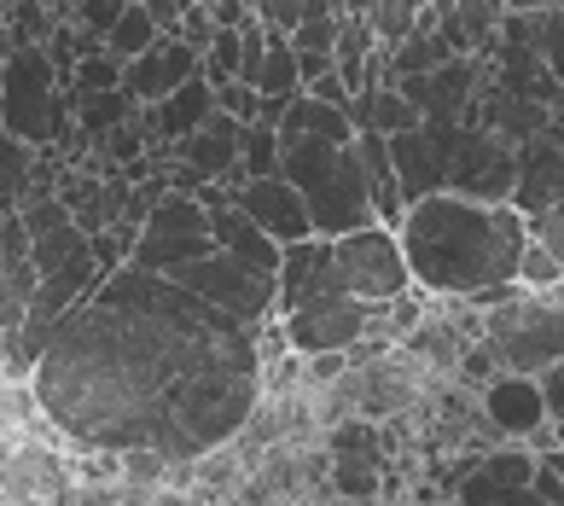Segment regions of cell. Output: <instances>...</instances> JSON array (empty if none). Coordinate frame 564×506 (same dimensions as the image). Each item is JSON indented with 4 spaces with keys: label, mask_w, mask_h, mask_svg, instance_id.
Returning <instances> with one entry per match:
<instances>
[{
    "label": "cell",
    "mask_w": 564,
    "mask_h": 506,
    "mask_svg": "<svg viewBox=\"0 0 564 506\" xmlns=\"http://www.w3.org/2000/svg\"><path fill=\"white\" fill-rule=\"evenodd\" d=\"M395 245L408 257V273L420 291L436 298H477L489 286H518V262L530 245V222L512 204H471L454 193H436L413 204Z\"/></svg>",
    "instance_id": "1"
},
{
    "label": "cell",
    "mask_w": 564,
    "mask_h": 506,
    "mask_svg": "<svg viewBox=\"0 0 564 506\" xmlns=\"http://www.w3.org/2000/svg\"><path fill=\"white\" fill-rule=\"evenodd\" d=\"M280 175L291 181V193L303 198L315 239H344L372 227V198L361 181V158L349 146H326V140H297L280 152Z\"/></svg>",
    "instance_id": "2"
},
{
    "label": "cell",
    "mask_w": 564,
    "mask_h": 506,
    "mask_svg": "<svg viewBox=\"0 0 564 506\" xmlns=\"http://www.w3.org/2000/svg\"><path fill=\"white\" fill-rule=\"evenodd\" d=\"M484 344L500 362V373L541 378L553 362H564V309L535 298V291H518L512 303L484 314Z\"/></svg>",
    "instance_id": "3"
},
{
    "label": "cell",
    "mask_w": 564,
    "mask_h": 506,
    "mask_svg": "<svg viewBox=\"0 0 564 506\" xmlns=\"http://www.w3.org/2000/svg\"><path fill=\"white\" fill-rule=\"evenodd\" d=\"M58 122H65V99L53 88V58L24 47L18 58H7V71H0V134L41 146V140L58 134Z\"/></svg>",
    "instance_id": "4"
},
{
    "label": "cell",
    "mask_w": 564,
    "mask_h": 506,
    "mask_svg": "<svg viewBox=\"0 0 564 506\" xmlns=\"http://www.w3.org/2000/svg\"><path fill=\"white\" fill-rule=\"evenodd\" d=\"M170 280L186 291V298H198L204 309H216L239 326H257V321L274 314V273H257V268H245L234 257H221V250H210L204 262H186L181 273H170Z\"/></svg>",
    "instance_id": "5"
},
{
    "label": "cell",
    "mask_w": 564,
    "mask_h": 506,
    "mask_svg": "<svg viewBox=\"0 0 564 506\" xmlns=\"http://www.w3.org/2000/svg\"><path fill=\"white\" fill-rule=\"evenodd\" d=\"M332 262H338V273H344V291L355 303H367V309L395 303V298H408V291H413L402 245H395V234L379 227V222L361 227V234L332 239Z\"/></svg>",
    "instance_id": "6"
},
{
    "label": "cell",
    "mask_w": 564,
    "mask_h": 506,
    "mask_svg": "<svg viewBox=\"0 0 564 506\" xmlns=\"http://www.w3.org/2000/svg\"><path fill=\"white\" fill-rule=\"evenodd\" d=\"M459 129L466 122L454 117H425L413 134H395L390 146V169H395V186H402V204H425L436 193H448V158L459 146Z\"/></svg>",
    "instance_id": "7"
},
{
    "label": "cell",
    "mask_w": 564,
    "mask_h": 506,
    "mask_svg": "<svg viewBox=\"0 0 564 506\" xmlns=\"http://www.w3.org/2000/svg\"><path fill=\"white\" fill-rule=\"evenodd\" d=\"M512 181H518V152L500 134H489L484 122H466L448 158V193L471 204H512Z\"/></svg>",
    "instance_id": "8"
},
{
    "label": "cell",
    "mask_w": 564,
    "mask_h": 506,
    "mask_svg": "<svg viewBox=\"0 0 564 506\" xmlns=\"http://www.w3.org/2000/svg\"><path fill=\"white\" fill-rule=\"evenodd\" d=\"M349 373H355V419H367V426H384V419L408 413L420 396H431V373L408 349H384L379 362Z\"/></svg>",
    "instance_id": "9"
},
{
    "label": "cell",
    "mask_w": 564,
    "mask_h": 506,
    "mask_svg": "<svg viewBox=\"0 0 564 506\" xmlns=\"http://www.w3.org/2000/svg\"><path fill=\"white\" fill-rule=\"evenodd\" d=\"M338 298H349V291H344L338 262H332V239H303V245L280 250V273H274L280 321L297 309H315V303H338Z\"/></svg>",
    "instance_id": "10"
},
{
    "label": "cell",
    "mask_w": 564,
    "mask_h": 506,
    "mask_svg": "<svg viewBox=\"0 0 564 506\" xmlns=\"http://www.w3.org/2000/svg\"><path fill=\"white\" fill-rule=\"evenodd\" d=\"M280 332H285V349L297 355V362H308V355H349L367 332V303L338 298V303L297 309L280 321Z\"/></svg>",
    "instance_id": "11"
},
{
    "label": "cell",
    "mask_w": 564,
    "mask_h": 506,
    "mask_svg": "<svg viewBox=\"0 0 564 506\" xmlns=\"http://www.w3.org/2000/svg\"><path fill=\"white\" fill-rule=\"evenodd\" d=\"M234 209H239L250 227H257V234L274 239L280 250L315 239V227H308V209H303L297 193H291L285 175H274V181H245L239 193H234Z\"/></svg>",
    "instance_id": "12"
},
{
    "label": "cell",
    "mask_w": 564,
    "mask_h": 506,
    "mask_svg": "<svg viewBox=\"0 0 564 506\" xmlns=\"http://www.w3.org/2000/svg\"><path fill=\"white\" fill-rule=\"evenodd\" d=\"M477 408H484L489 431L500 442H530L547 431V408H541V390L535 378H518V373H500L477 390Z\"/></svg>",
    "instance_id": "13"
},
{
    "label": "cell",
    "mask_w": 564,
    "mask_h": 506,
    "mask_svg": "<svg viewBox=\"0 0 564 506\" xmlns=\"http://www.w3.org/2000/svg\"><path fill=\"white\" fill-rule=\"evenodd\" d=\"M198 76V53L193 47H181L175 35H163L152 53L145 58H134V65H122V94H129L134 105H145V111H152V105H163L175 88H186V82Z\"/></svg>",
    "instance_id": "14"
},
{
    "label": "cell",
    "mask_w": 564,
    "mask_h": 506,
    "mask_svg": "<svg viewBox=\"0 0 564 506\" xmlns=\"http://www.w3.org/2000/svg\"><path fill=\"white\" fill-rule=\"evenodd\" d=\"M564 198V146L553 134H535L518 146V181H512V209L524 222H535L541 209H553Z\"/></svg>",
    "instance_id": "15"
},
{
    "label": "cell",
    "mask_w": 564,
    "mask_h": 506,
    "mask_svg": "<svg viewBox=\"0 0 564 506\" xmlns=\"http://www.w3.org/2000/svg\"><path fill=\"white\" fill-rule=\"evenodd\" d=\"M181 163L193 169L204 186H216V181H227V175H239V122L216 111L198 134H186V140H181ZM239 186H245V181H239Z\"/></svg>",
    "instance_id": "16"
},
{
    "label": "cell",
    "mask_w": 564,
    "mask_h": 506,
    "mask_svg": "<svg viewBox=\"0 0 564 506\" xmlns=\"http://www.w3.org/2000/svg\"><path fill=\"white\" fill-rule=\"evenodd\" d=\"M344 117H349V129H355V134H379V140L413 134V129L425 122V117L413 111V105H408L402 94L390 88V82H379V88H367V94H355Z\"/></svg>",
    "instance_id": "17"
},
{
    "label": "cell",
    "mask_w": 564,
    "mask_h": 506,
    "mask_svg": "<svg viewBox=\"0 0 564 506\" xmlns=\"http://www.w3.org/2000/svg\"><path fill=\"white\" fill-rule=\"evenodd\" d=\"M145 117H152L158 140L181 146L186 134H198L204 122L216 117V88H210V82H204V71H198L193 82H186V88H175V94L163 99V105H152V111H145Z\"/></svg>",
    "instance_id": "18"
},
{
    "label": "cell",
    "mask_w": 564,
    "mask_h": 506,
    "mask_svg": "<svg viewBox=\"0 0 564 506\" xmlns=\"http://www.w3.org/2000/svg\"><path fill=\"white\" fill-rule=\"evenodd\" d=\"M495 30H500V0H443V24H436V35L448 41L454 58L484 53Z\"/></svg>",
    "instance_id": "19"
},
{
    "label": "cell",
    "mask_w": 564,
    "mask_h": 506,
    "mask_svg": "<svg viewBox=\"0 0 564 506\" xmlns=\"http://www.w3.org/2000/svg\"><path fill=\"white\" fill-rule=\"evenodd\" d=\"M158 24H152V12H145V0H129L122 7V18H117V30L106 35V53L117 58V65H134V58H145L158 47Z\"/></svg>",
    "instance_id": "20"
},
{
    "label": "cell",
    "mask_w": 564,
    "mask_h": 506,
    "mask_svg": "<svg viewBox=\"0 0 564 506\" xmlns=\"http://www.w3.org/2000/svg\"><path fill=\"white\" fill-rule=\"evenodd\" d=\"M88 234H82L76 222H65V227H53V234H41V239H30V268L47 280V273H58V268H70V262H82L88 257Z\"/></svg>",
    "instance_id": "21"
},
{
    "label": "cell",
    "mask_w": 564,
    "mask_h": 506,
    "mask_svg": "<svg viewBox=\"0 0 564 506\" xmlns=\"http://www.w3.org/2000/svg\"><path fill=\"white\" fill-rule=\"evenodd\" d=\"M484 472L500 495H512V489H530V477H535V449H524V442H495V449L484 454Z\"/></svg>",
    "instance_id": "22"
},
{
    "label": "cell",
    "mask_w": 564,
    "mask_h": 506,
    "mask_svg": "<svg viewBox=\"0 0 564 506\" xmlns=\"http://www.w3.org/2000/svg\"><path fill=\"white\" fill-rule=\"evenodd\" d=\"M384 489V460H332V495L349 506H372Z\"/></svg>",
    "instance_id": "23"
},
{
    "label": "cell",
    "mask_w": 564,
    "mask_h": 506,
    "mask_svg": "<svg viewBox=\"0 0 564 506\" xmlns=\"http://www.w3.org/2000/svg\"><path fill=\"white\" fill-rule=\"evenodd\" d=\"M280 175V134L268 122L239 129V181H274Z\"/></svg>",
    "instance_id": "24"
},
{
    "label": "cell",
    "mask_w": 564,
    "mask_h": 506,
    "mask_svg": "<svg viewBox=\"0 0 564 506\" xmlns=\"http://www.w3.org/2000/svg\"><path fill=\"white\" fill-rule=\"evenodd\" d=\"M355 18H361L367 35L384 41V53H390V47H402V41L413 35V18H420V7H413V0H379V7H355Z\"/></svg>",
    "instance_id": "25"
},
{
    "label": "cell",
    "mask_w": 564,
    "mask_h": 506,
    "mask_svg": "<svg viewBox=\"0 0 564 506\" xmlns=\"http://www.w3.org/2000/svg\"><path fill=\"white\" fill-rule=\"evenodd\" d=\"M76 117H82V129L88 134H111L122 129V122H134V99L111 88V94H76Z\"/></svg>",
    "instance_id": "26"
},
{
    "label": "cell",
    "mask_w": 564,
    "mask_h": 506,
    "mask_svg": "<svg viewBox=\"0 0 564 506\" xmlns=\"http://www.w3.org/2000/svg\"><path fill=\"white\" fill-rule=\"evenodd\" d=\"M30 169H35V152L24 140H12V134H0V209H12L24 204V186H30Z\"/></svg>",
    "instance_id": "27"
},
{
    "label": "cell",
    "mask_w": 564,
    "mask_h": 506,
    "mask_svg": "<svg viewBox=\"0 0 564 506\" xmlns=\"http://www.w3.org/2000/svg\"><path fill=\"white\" fill-rule=\"evenodd\" d=\"M530 47H535L541 65H547V76L564 88V7H553V0L541 7V18H535V41H530Z\"/></svg>",
    "instance_id": "28"
},
{
    "label": "cell",
    "mask_w": 564,
    "mask_h": 506,
    "mask_svg": "<svg viewBox=\"0 0 564 506\" xmlns=\"http://www.w3.org/2000/svg\"><path fill=\"white\" fill-rule=\"evenodd\" d=\"M326 454L332 460H384L379 454V431L367 426V419H344V426L326 431Z\"/></svg>",
    "instance_id": "29"
},
{
    "label": "cell",
    "mask_w": 564,
    "mask_h": 506,
    "mask_svg": "<svg viewBox=\"0 0 564 506\" xmlns=\"http://www.w3.org/2000/svg\"><path fill=\"white\" fill-rule=\"evenodd\" d=\"M122 7H129V0H82V7H53V12H58V18H70V24H82L94 41H106V35L117 30Z\"/></svg>",
    "instance_id": "30"
},
{
    "label": "cell",
    "mask_w": 564,
    "mask_h": 506,
    "mask_svg": "<svg viewBox=\"0 0 564 506\" xmlns=\"http://www.w3.org/2000/svg\"><path fill=\"white\" fill-rule=\"evenodd\" d=\"M122 88V65L111 53H82L76 58V94H111Z\"/></svg>",
    "instance_id": "31"
},
{
    "label": "cell",
    "mask_w": 564,
    "mask_h": 506,
    "mask_svg": "<svg viewBox=\"0 0 564 506\" xmlns=\"http://www.w3.org/2000/svg\"><path fill=\"white\" fill-rule=\"evenodd\" d=\"M530 245L547 250V257L558 262V273H564V198H558L553 209H541V216L530 222Z\"/></svg>",
    "instance_id": "32"
},
{
    "label": "cell",
    "mask_w": 564,
    "mask_h": 506,
    "mask_svg": "<svg viewBox=\"0 0 564 506\" xmlns=\"http://www.w3.org/2000/svg\"><path fill=\"white\" fill-rule=\"evenodd\" d=\"M564 280V273H558V262L547 257V250H541V245H524V262H518V286H524V291H553Z\"/></svg>",
    "instance_id": "33"
},
{
    "label": "cell",
    "mask_w": 564,
    "mask_h": 506,
    "mask_svg": "<svg viewBox=\"0 0 564 506\" xmlns=\"http://www.w3.org/2000/svg\"><path fill=\"white\" fill-rule=\"evenodd\" d=\"M459 385H471V390H484L489 385V378H500V362H495V355H489V344H471L466 355H459Z\"/></svg>",
    "instance_id": "34"
},
{
    "label": "cell",
    "mask_w": 564,
    "mask_h": 506,
    "mask_svg": "<svg viewBox=\"0 0 564 506\" xmlns=\"http://www.w3.org/2000/svg\"><path fill=\"white\" fill-rule=\"evenodd\" d=\"M303 99H315V105H332V111H349V88H344V76L338 71H321L315 82L303 88Z\"/></svg>",
    "instance_id": "35"
},
{
    "label": "cell",
    "mask_w": 564,
    "mask_h": 506,
    "mask_svg": "<svg viewBox=\"0 0 564 506\" xmlns=\"http://www.w3.org/2000/svg\"><path fill=\"white\" fill-rule=\"evenodd\" d=\"M535 390H541V408H547V419H553V426H564V362H553L547 373H541Z\"/></svg>",
    "instance_id": "36"
},
{
    "label": "cell",
    "mask_w": 564,
    "mask_h": 506,
    "mask_svg": "<svg viewBox=\"0 0 564 506\" xmlns=\"http://www.w3.org/2000/svg\"><path fill=\"white\" fill-rule=\"evenodd\" d=\"M145 506H193V495H186V489H163V483H158V489H145Z\"/></svg>",
    "instance_id": "37"
},
{
    "label": "cell",
    "mask_w": 564,
    "mask_h": 506,
    "mask_svg": "<svg viewBox=\"0 0 564 506\" xmlns=\"http://www.w3.org/2000/svg\"><path fill=\"white\" fill-rule=\"evenodd\" d=\"M495 506H547V500H535L530 489H512V495H500Z\"/></svg>",
    "instance_id": "38"
},
{
    "label": "cell",
    "mask_w": 564,
    "mask_h": 506,
    "mask_svg": "<svg viewBox=\"0 0 564 506\" xmlns=\"http://www.w3.org/2000/svg\"><path fill=\"white\" fill-rule=\"evenodd\" d=\"M332 506H349V500H338V495H332Z\"/></svg>",
    "instance_id": "39"
}]
</instances>
